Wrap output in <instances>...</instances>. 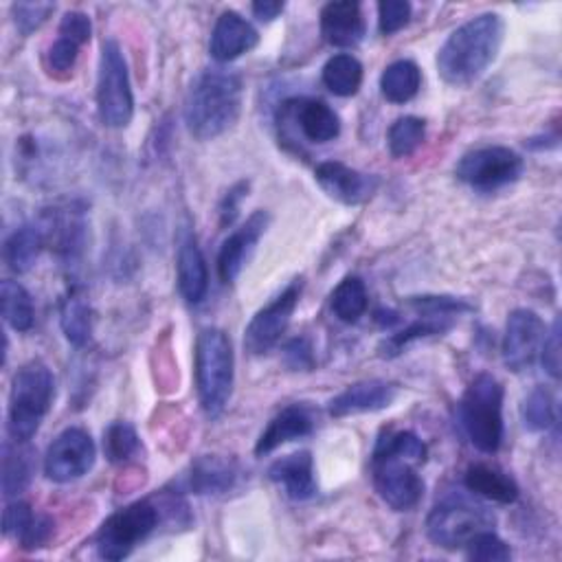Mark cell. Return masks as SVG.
I'll use <instances>...</instances> for the list:
<instances>
[{
  "label": "cell",
  "instance_id": "b9f144b4",
  "mask_svg": "<svg viewBox=\"0 0 562 562\" xmlns=\"http://www.w3.org/2000/svg\"><path fill=\"white\" fill-rule=\"evenodd\" d=\"M284 363L293 371H312L314 367V349L306 336L293 339L284 347Z\"/></svg>",
  "mask_w": 562,
  "mask_h": 562
},
{
  "label": "cell",
  "instance_id": "44dd1931",
  "mask_svg": "<svg viewBox=\"0 0 562 562\" xmlns=\"http://www.w3.org/2000/svg\"><path fill=\"white\" fill-rule=\"evenodd\" d=\"M271 481L279 483L286 494L295 501H308L317 494V479H314V461L308 450L286 455L277 459L268 470Z\"/></svg>",
  "mask_w": 562,
  "mask_h": 562
},
{
  "label": "cell",
  "instance_id": "ac0fdd59",
  "mask_svg": "<svg viewBox=\"0 0 562 562\" xmlns=\"http://www.w3.org/2000/svg\"><path fill=\"white\" fill-rule=\"evenodd\" d=\"M176 268H179V288L187 303H200L209 290V271L205 255L198 246L196 236L185 227L179 236V253H176Z\"/></svg>",
  "mask_w": 562,
  "mask_h": 562
},
{
  "label": "cell",
  "instance_id": "bcb514c9",
  "mask_svg": "<svg viewBox=\"0 0 562 562\" xmlns=\"http://www.w3.org/2000/svg\"><path fill=\"white\" fill-rule=\"evenodd\" d=\"M51 534H54V520L49 516H36L19 542L25 549H38L49 542Z\"/></svg>",
  "mask_w": 562,
  "mask_h": 562
},
{
  "label": "cell",
  "instance_id": "60d3db41",
  "mask_svg": "<svg viewBox=\"0 0 562 562\" xmlns=\"http://www.w3.org/2000/svg\"><path fill=\"white\" fill-rule=\"evenodd\" d=\"M34 518H36V514L32 512L30 503H25V501L10 503L5 514H3V531H5V536H14L16 540H21Z\"/></svg>",
  "mask_w": 562,
  "mask_h": 562
},
{
  "label": "cell",
  "instance_id": "f35d334b",
  "mask_svg": "<svg viewBox=\"0 0 562 562\" xmlns=\"http://www.w3.org/2000/svg\"><path fill=\"white\" fill-rule=\"evenodd\" d=\"M411 21V5L406 0H385L378 5V25L382 36H393Z\"/></svg>",
  "mask_w": 562,
  "mask_h": 562
},
{
  "label": "cell",
  "instance_id": "ee69618b",
  "mask_svg": "<svg viewBox=\"0 0 562 562\" xmlns=\"http://www.w3.org/2000/svg\"><path fill=\"white\" fill-rule=\"evenodd\" d=\"M540 358H542V365L547 369V374L551 378H560V321L555 319L551 330L544 332V339H542V347H540Z\"/></svg>",
  "mask_w": 562,
  "mask_h": 562
},
{
  "label": "cell",
  "instance_id": "ba28073f",
  "mask_svg": "<svg viewBox=\"0 0 562 562\" xmlns=\"http://www.w3.org/2000/svg\"><path fill=\"white\" fill-rule=\"evenodd\" d=\"M161 512L152 501H137L104 520L95 536L98 553L104 560H124L159 525Z\"/></svg>",
  "mask_w": 562,
  "mask_h": 562
},
{
  "label": "cell",
  "instance_id": "603a6c76",
  "mask_svg": "<svg viewBox=\"0 0 562 562\" xmlns=\"http://www.w3.org/2000/svg\"><path fill=\"white\" fill-rule=\"evenodd\" d=\"M238 466L218 455H203L192 463L190 490L194 494H225L238 481Z\"/></svg>",
  "mask_w": 562,
  "mask_h": 562
},
{
  "label": "cell",
  "instance_id": "8fae6325",
  "mask_svg": "<svg viewBox=\"0 0 562 562\" xmlns=\"http://www.w3.org/2000/svg\"><path fill=\"white\" fill-rule=\"evenodd\" d=\"M98 448L89 431L71 426L62 431L47 450L45 474L56 483H71L95 466Z\"/></svg>",
  "mask_w": 562,
  "mask_h": 562
},
{
  "label": "cell",
  "instance_id": "4dcf8cb0",
  "mask_svg": "<svg viewBox=\"0 0 562 562\" xmlns=\"http://www.w3.org/2000/svg\"><path fill=\"white\" fill-rule=\"evenodd\" d=\"M332 312L343 323H356L369 306L367 288L358 277H345L332 293Z\"/></svg>",
  "mask_w": 562,
  "mask_h": 562
},
{
  "label": "cell",
  "instance_id": "30bf717a",
  "mask_svg": "<svg viewBox=\"0 0 562 562\" xmlns=\"http://www.w3.org/2000/svg\"><path fill=\"white\" fill-rule=\"evenodd\" d=\"M417 463L393 452H374V485L380 498L395 512L413 509L424 496V481L415 470Z\"/></svg>",
  "mask_w": 562,
  "mask_h": 562
},
{
  "label": "cell",
  "instance_id": "7402d4cb",
  "mask_svg": "<svg viewBox=\"0 0 562 562\" xmlns=\"http://www.w3.org/2000/svg\"><path fill=\"white\" fill-rule=\"evenodd\" d=\"M293 119L301 135L312 144H328L341 135V119L325 102L319 100H297L288 102Z\"/></svg>",
  "mask_w": 562,
  "mask_h": 562
},
{
  "label": "cell",
  "instance_id": "5b68a950",
  "mask_svg": "<svg viewBox=\"0 0 562 562\" xmlns=\"http://www.w3.org/2000/svg\"><path fill=\"white\" fill-rule=\"evenodd\" d=\"M459 420L470 444L492 455L503 441V387L492 374H479L459 404Z\"/></svg>",
  "mask_w": 562,
  "mask_h": 562
},
{
  "label": "cell",
  "instance_id": "484cf974",
  "mask_svg": "<svg viewBox=\"0 0 562 562\" xmlns=\"http://www.w3.org/2000/svg\"><path fill=\"white\" fill-rule=\"evenodd\" d=\"M43 246H45L43 229L34 227V225H25L8 238V242H5V264L19 275L30 273L34 268Z\"/></svg>",
  "mask_w": 562,
  "mask_h": 562
},
{
  "label": "cell",
  "instance_id": "ab89813d",
  "mask_svg": "<svg viewBox=\"0 0 562 562\" xmlns=\"http://www.w3.org/2000/svg\"><path fill=\"white\" fill-rule=\"evenodd\" d=\"M54 10L56 5L51 3H19L14 5V23L21 34L30 36L49 21Z\"/></svg>",
  "mask_w": 562,
  "mask_h": 562
},
{
  "label": "cell",
  "instance_id": "277c9868",
  "mask_svg": "<svg viewBox=\"0 0 562 562\" xmlns=\"http://www.w3.org/2000/svg\"><path fill=\"white\" fill-rule=\"evenodd\" d=\"M233 347L227 332L207 328L196 341V387L200 406L207 415L218 417L233 391Z\"/></svg>",
  "mask_w": 562,
  "mask_h": 562
},
{
  "label": "cell",
  "instance_id": "3957f363",
  "mask_svg": "<svg viewBox=\"0 0 562 562\" xmlns=\"http://www.w3.org/2000/svg\"><path fill=\"white\" fill-rule=\"evenodd\" d=\"M56 395V378L51 369L32 360L19 369L10 393L8 431L14 441L27 444L45 422Z\"/></svg>",
  "mask_w": 562,
  "mask_h": 562
},
{
  "label": "cell",
  "instance_id": "c3c4849f",
  "mask_svg": "<svg viewBox=\"0 0 562 562\" xmlns=\"http://www.w3.org/2000/svg\"><path fill=\"white\" fill-rule=\"evenodd\" d=\"M284 12V3H275V0H260V3H253V14L262 23L275 21Z\"/></svg>",
  "mask_w": 562,
  "mask_h": 562
},
{
  "label": "cell",
  "instance_id": "e0dca14e",
  "mask_svg": "<svg viewBox=\"0 0 562 562\" xmlns=\"http://www.w3.org/2000/svg\"><path fill=\"white\" fill-rule=\"evenodd\" d=\"M365 19L358 3L352 0H336L328 3L321 12V34L328 45L339 49H354L365 38Z\"/></svg>",
  "mask_w": 562,
  "mask_h": 562
},
{
  "label": "cell",
  "instance_id": "8992f818",
  "mask_svg": "<svg viewBox=\"0 0 562 562\" xmlns=\"http://www.w3.org/2000/svg\"><path fill=\"white\" fill-rule=\"evenodd\" d=\"M98 111L108 128H126L135 117V95L128 65L119 43L106 41L100 56L98 76Z\"/></svg>",
  "mask_w": 562,
  "mask_h": 562
},
{
  "label": "cell",
  "instance_id": "f1b7e54d",
  "mask_svg": "<svg viewBox=\"0 0 562 562\" xmlns=\"http://www.w3.org/2000/svg\"><path fill=\"white\" fill-rule=\"evenodd\" d=\"M62 332L69 343L76 347H84L93 334V310L89 299L80 293L73 290L65 303H62Z\"/></svg>",
  "mask_w": 562,
  "mask_h": 562
},
{
  "label": "cell",
  "instance_id": "5bb4252c",
  "mask_svg": "<svg viewBox=\"0 0 562 562\" xmlns=\"http://www.w3.org/2000/svg\"><path fill=\"white\" fill-rule=\"evenodd\" d=\"M271 222V216L266 211H255L236 233H231L218 255V275L225 284H233L244 264L249 262L251 253L255 251V244L266 233Z\"/></svg>",
  "mask_w": 562,
  "mask_h": 562
},
{
  "label": "cell",
  "instance_id": "e575fe53",
  "mask_svg": "<svg viewBox=\"0 0 562 562\" xmlns=\"http://www.w3.org/2000/svg\"><path fill=\"white\" fill-rule=\"evenodd\" d=\"M141 448V439L133 424L128 422H115L104 433V452L108 461L124 463L133 459Z\"/></svg>",
  "mask_w": 562,
  "mask_h": 562
},
{
  "label": "cell",
  "instance_id": "f6af8a7d",
  "mask_svg": "<svg viewBox=\"0 0 562 562\" xmlns=\"http://www.w3.org/2000/svg\"><path fill=\"white\" fill-rule=\"evenodd\" d=\"M93 34V25L91 19L84 12H69L65 14L62 23H60V36L78 43L80 47H84L91 41Z\"/></svg>",
  "mask_w": 562,
  "mask_h": 562
},
{
  "label": "cell",
  "instance_id": "2e32d148",
  "mask_svg": "<svg viewBox=\"0 0 562 562\" xmlns=\"http://www.w3.org/2000/svg\"><path fill=\"white\" fill-rule=\"evenodd\" d=\"M398 398V387L385 380H363L349 385L343 393L330 400V415L332 417H349L358 413H376L393 404Z\"/></svg>",
  "mask_w": 562,
  "mask_h": 562
},
{
  "label": "cell",
  "instance_id": "83f0119b",
  "mask_svg": "<svg viewBox=\"0 0 562 562\" xmlns=\"http://www.w3.org/2000/svg\"><path fill=\"white\" fill-rule=\"evenodd\" d=\"M323 84L336 98H352L363 84V65L349 54H339L323 67Z\"/></svg>",
  "mask_w": 562,
  "mask_h": 562
},
{
  "label": "cell",
  "instance_id": "836d02e7",
  "mask_svg": "<svg viewBox=\"0 0 562 562\" xmlns=\"http://www.w3.org/2000/svg\"><path fill=\"white\" fill-rule=\"evenodd\" d=\"M520 415H523L525 428H529L534 433L551 428L555 424V402H553V395L544 387H536L523 400Z\"/></svg>",
  "mask_w": 562,
  "mask_h": 562
},
{
  "label": "cell",
  "instance_id": "8d00e7d4",
  "mask_svg": "<svg viewBox=\"0 0 562 562\" xmlns=\"http://www.w3.org/2000/svg\"><path fill=\"white\" fill-rule=\"evenodd\" d=\"M378 450H385V452H393L398 457H404L413 463H424L428 450H426V444L411 431H400V433H393L385 439L378 441L376 446Z\"/></svg>",
  "mask_w": 562,
  "mask_h": 562
},
{
  "label": "cell",
  "instance_id": "cb8c5ba5",
  "mask_svg": "<svg viewBox=\"0 0 562 562\" xmlns=\"http://www.w3.org/2000/svg\"><path fill=\"white\" fill-rule=\"evenodd\" d=\"M466 488L488 501L494 503H514L518 498V485L516 481L501 472L498 468L485 466V463H474L468 468L466 479H463Z\"/></svg>",
  "mask_w": 562,
  "mask_h": 562
},
{
  "label": "cell",
  "instance_id": "d6986e66",
  "mask_svg": "<svg viewBox=\"0 0 562 562\" xmlns=\"http://www.w3.org/2000/svg\"><path fill=\"white\" fill-rule=\"evenodd\" d=\"M257 43L260 36L251 23H246L236 12H225L211 32L209 51L216 62H233L240 56L253 51Z\"/></svg>",
  "mask_w": 562,
  "mask_h": 562
},
{
  "label": "cell",
  "instance_id": "7c38bea8",
  "mask_svg": "<svg viewBox=\"0 0 562 562\" xmlns=\"http://www.w3.org/2000/svg\"><path fill=\"white\" fill-rule=\"evenodd\" d=\"M303 282L295 279L282 295H277L266 308H262L244 332V347L253 356H262L277 345L282 334L288 330L290 319L299 306Z\"/></svg>",
  "mask_w": 562,
  "mask_h": 562
},
{
  "label": "cell",
  "instance_id": "6da1fadb",
  "mask_svg": "<svg viewBox=\"0 0 562 562\" xmlns=\"http://www.w3.org/2000/svg\"><path fill=\"white\" fill-rule=\"evenodd\" d=\"M505 25L498 14H481L457 27L437 54V71L450 87L477 82L496 60Z\"/></svg>",
  "mask_w": 562,
  "mask_h": 562
},
{
  "label": "cell",
  "instance_id": "d6a6232c",
  "mask_svg": "<svg viewBox=\"0 0 562 562\" xmlns=\"http://www.w3.org/2000/svg\"><path fill=\"white\" fill-rule=\"evenodd\" d=\"M426 137V124L420 117H402L389 128V152L393 159L411 157Z\"/></svg>",
  "mask_w": 562,
  "mask_h": 562
},
{
  "label": "cell",
  "instance_id": "d590c367",
  "mask_svg": "<svg viewBox=\"0 0 562 562\" xmlns=\"http://www.w3.org/2000/svg\"><path fill=\"white\" fill-rule=\"evenodd\" d=\"M466 555L477 562H505L512 558V551L492 529H485L466 542Z\"/></svg>",
  "mask_w": 562,
  "mask_h": 562
},
{
  "label": "cell",
  "instance_id": "7dc6e473",
  "mask_svg": "<svg viewBox=\"0 0 562 562\" xmlns=\"http://www.w3.org/2000/svg\"><path fill=\"white\" fill-rule=\"evenodd\" d=\"M246 192H249V183H244V181L227 192V196L220 205V225L222 227H231L236 222V218L240 214V203L244 200Z\"/></svg>",
  "mask_w": 562,
  "mask_h": 562
},
{
  "label": "cell",
  "instance_id": "52a82bcc",
  "mask_svg": "<svg viewBox=\"0 0 562 562\" xmlns=\"http://www.w3.org/2000/svg\"><path fill=\"white\" fill-rule=\"evenodd\" d=\"M496 523L494 514L474 501L463 496H450L433 507L426 518V536L444 549H459L466 542L485 529H492Z\"/></svg>",
  "mask_w": 562,
  "mask_h": 562
},
{
  "label": "cell",
  "instance_id": "7a4b0ae2",
  "mask_svg": "<svg viewBox=\"0 0 562 562\" xmlns=\"http://www.w3.org/2000/svg\"><path fill=\"white\" fill-rule=\"evenodd\" d=\"M244 100L242 78L227 69L203 71L185 102V124L192 137L211 141L225 135L240 117Z\"/></svg>",
  "mask_w": 562,
  "mask_h": 562
},
{
  "label": "cell",
  "instance_id": "ffe728a7",
  "mask_svg": "<svg viewBox=\"0 0 562 562\" xmlns=\"http://www.w3.org/2000/svg\"><path fill=\"white\" fill-rule=\"evenodd\" d=\"M314 431V413L310 406L306 404H290L286 409H282L271 424L266 426V431L260 435L257 444H255V455H268L273 450H277L279 446L308 437Z\"/></svg>",
  "mask_w": 562,
  "mask_h": 562
},
{
  "label": "cell",
  "instance_id": "f546056e",
  "mask_svg": "<svg viewBox=\"0 0 562 562\" xmlns=\"http://www.w3.org/2000/svg\"><path fill=\"white\" fill-rule=\"evenodd\" d=\"M0 306H3V317L8 325L16 332H30L36 323V310L32 295L19 282H3L0 286Z\"/></svg>",
  "mask_w": 562,
  "mask_h": 562
},
{
  "label": "cell",
  "instance_id": "4316f807",
  "mask_svg": "<svg viewBox=\"0 0 562 562\" xmlns=\"http://www.w3.org/2000/svg\"><path fill=\"white\" fill-rule=\"evenodd\" d=\"M422 87V71L411 60H398L389 65L380 78L382 98L391 104L411 102Z\"/></svg>",
  "mask_w": 562,
  "mask_h": 562
},
{
  "label": "cell",
  "instance_id": "1f68e13d",
  "mask_svg": "<svg viewBox=\"0 0 562 562\" xmlns=\"http://www.w3.org/2000/svg\"><path fill=\"white\" fill-rule=\"evenodd\" d=\"M455 319H441V317H420V321L411 323L406 330H402L400 334H393L389 341L382 343V356H398L402 354V349L406 345H411L417 339H426V336H435V334H444L452 328Z\"/></svg>",
  "mask_w": 562,
  "mask_h": 562
},
{
  "label": "cell",
  "instance_id": "9a60e30c",
  "mask_svg": "<svg viewBox=\"0 0 562 562\" xmlns=\"http://www.w3.org/2000/svg\"><path fill=\"white\" fill-rule=\"evenodd\" d=\"M314 179L330 198L343 205H360L371 198L378 187L376 176L360 174L358 170H352L339 161H325L317 165Z\"/></svg>",
  "mask_w": 562,
  "mask_h": 562
},
{
  "label": "cell",
  "instance_id": "4fadbf2b",
  "mask_svg": "<svg viewBox=\"0 0 562 562\" xmlns=\"http://www.w3.org/2000/svg\"><path fill=\"white\" fill-rule=\"evenodd\" d=\"M544 332L547 328L534 310H527V308L514 310L507 319L505 336H503L505 367L516 374L529 369L540 356Z\"/></svg>",
  "mask_w": 562,
  "mask_h": 562
},
{
  "label": "cell",
  "instance_id": "7bdbcfd3",
  "mask_svg": "<svg viewBox=\"0 0 562 562\" xmlns=\"http://www.w3.org/2000/svg\"><path fill=\"white\" fill-rule=\"evenodd\" d=\"M80 49H82V47H80L78 43H73V41L60 36V38L51 45V49H49V67H51L54 71H58V73L71 71V69L76 67V62H78Z\"/></svg>",
  "mask_w": 562,
  "mask_h": 562
},
{
  "label": "cell",
  "instance_id": "d4e9b609",
  "mask_svg": "<svg viewBox=\"0 0 562 562\" xmlns=\"http://www.w3.org/2000/svg\"><path fill=\"white\" fill-rule=\"evenodd\" d=\"M34 452L21 444H5L3 448V494L14 498L23 494L34 479Z\"/></svg>",
  "mask_w": 562,
  "mask_h": 562
},
{
  "label": "cell",
  "instance_id": "9c48e42d",
  "mask_svg": "<svg viewBox=\"0 0 562 562\" xmlns=\"http://www.w3.org/2000/svg\"><path fill=\"white\" fill-rule=\"evenodd\" d=\"M525 161L509 148L488 146L461 157L455 176L477 192H494L523 176Z\"/></svg>",
  "mask_w": 562,
  "mask_h": 562
},
{
  "label": "cell",
  "instance_id": "74e56055",
  "mask_svg": "<svg viewBox=\"0 0 562 562\" xmlns=\"http://www.w3.org/2000/svg\"><path fill=\"white\" fill-rule=\"evenodd\" d=\"M409 303L424 317H441V319H457L461 312L472 310L468 301L455 299V297H413Z\"/></svg>",
  "mask_w": 562,
  "mask_h": 562
}]
</instances>
